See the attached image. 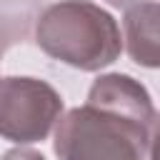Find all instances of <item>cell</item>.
<instances>
[{
    "instance_id": "6da1fadb",
    "label": "cell",
    "mask_w": 160,
    "mask_h": 160,
    "mask_svg": "<svg viewBox=\"0 0 160 160\" xmlns=\"http://www.w3.org/2000/svg\"><path fill=\"white\" fill-rule=\"evenodd\" d=\"M52 150L60 160H150L158 110L148 88L125 75H100L85 105L55 122Z\"/></svg>"
},
{
    "instance_id": "7a4b0ae2",
    "label": "cell",
    "mask_w": 160,
    "mask_h": 160,
    "mask_svg": "<svg viewBox=\"0 0 160 160\" xmlns=\"http://www.w3.org/2000/svg\"><path fill=\"white\" fill-rule=\"evenodd\" d=\"M38 48L85 72L115 62L122 52L118 20L90 0H60L48 5L35 20Z\"/></svg>"
},
{
    "instance_id": "3957f363",
    "label": "cell",
    "mask_w": 160,
    "mask_h": 160,
    "mask_svg": "<svg viewBox=\"0 0 160 160\" xmlns=\"http://www.w3.org/2000/svg\"><path fill=\"white\" fill-rule=\"evenodd\" d=\"M62 115L60 92L40 78H0V138L30 145L50 135Z\"/></svg>"
},
{
    "instance_id": "277c9868",
    "label": "cell",
    "mask_w": 160,
    "mask_h": 160,
    "mask_svg": "<svg viewBox=\"0 0 160 160\" xmlns=\"http://www.w3.org/2000/svg\"><path fill=\"white\" fill-rule=\"evenodd\" d=\"M158 20H160V5L155 0L132 5L125 10L122 30H125V48L132 62L142 68H158L160 65V50H158Z\"/></svg>"
},
{
    "instance_id": "5b68a950",
    "label": "cell",
    "mask_w": 160,
    "mask_h": 160,
    "mask_svg": "<svg viewBox=\"0 0 160 160\" xmlns=\"http://www.w3.org/2000/svg\"><path fill=\"white\" fill-rule=\"evenodd\" d=\"M40 12V0H0V55L30 38Z\"/></svg>"
},
{
    "instance_id": "8992f818",
    "label": "cell",
    "mask_w": 160,
    "mask_h": 160,
    "mask_svg": "<svg viewBox=\"0 0 160 160\" xmlns=\"http://www.w3.org/2000/svg\"><path fill=\"white\" fill-rule=\"evenodd\" d=\"M0 160H45V158H42V152H38L32 148H12V150L2 152Z\"/></svg>"
},
{
    "instance_id": "52a82bcc",
    "label": "cell",
    "mask_w": 160,
    "mask_h": 160,
    "mask_svg": "<svg viewBox=\"0 0 160 160\" xmlns=\"http://www.w3.org/2000/svg\"><path fill=\"white\" fill-rule=\"evenodd\" d=\"M108 5H112V8H120V10H128V8H132V5H140V2H148V0H105Z\"/></svg>"
}]
</instances>
